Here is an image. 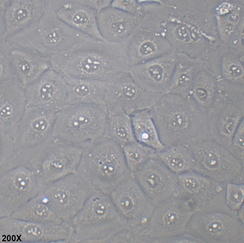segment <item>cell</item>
Returning a JSON list of instances; mask_svg holds the SVG:
<instances>
[{"mask_svg":"<svg viewBox=\"0 0 244 243\" xmlns=\"http://www.w3.org/2000/svg\"><path fill=\"white\" fill-rule=\"evenodd\" d=\"M50 60L52 68L63 76L106 82L130 68L125 43L95 38L85 44L54 55Z\"/></svg>","mask_w":244,"mask_h":243,"instance_id":"1","label":"cell"},{"mask_svg":"<svg viewBox=\"0 0 244 243\" xmlns=\"http://www.w3.org/2000/svg\"><path fill=\"white\" fill-rule=\"evenodd\" d=\"M149 111L166 147L190 145L210 138L205 113L187 97L165 94Z\"/></svg>","mask_w":244,"mask_h":243,"instance_id":"2","label":"cell"},{"mask_svg":"<svg viewBox=\"0 0 244 243\" xmlns=\"http://www.w3.org/2000/svg\"><path fill=\"white\" fill-rule=\"evenodd\" d=\"M72 234L69 243H106L129 227L110 195L95 189L70 221Z\"/></svg>","mask_w":244,"mask_h":243,"instance_id":"3","label":"cell"},{"mask_svg":"<svg viewBox=\"0 0 244 243\" xmlns=\"http://www.w3.org/2000/svg\"><path fill=\"white\" fill-rule=\"evenodd\" d=\"M77 173L109 194L131 174L122 147L105 135L84 149Z\"/></svg>","mask_w":244,"mask_h":243,"instance_id":"4","label":"cell"},{"mask_svg":"<svg viewBox=\"0 0 244 243\" xmlns=\"http://www.w3.org/2000/svg\"><path fill=\"white\" fill-rule=\"evenodd\" d=\"M107 121V111L101 106L67 104L56 113L53 135L86 149L105 135Z\"/></svg>","mask_w":244,"mask_h":243,"instance_id":"5","label":"cell"},{"mask_svg":"<svg viewBox=\"0 0 244 243\" xmlns=\"http://www.w3.org/2000/svg\"><path fill=\"white\" fill-rule=\"evenodd\" d=\"M189 146L194 159L193 171L220 183L243 177L244 165L228 149L210 138Z\"/></svg>","mask_w":244,"mask_h":243,"instance_id":"6","label":"cell"},{"mask_svg":"<svg viewBox=\"0 0 244 243\" xmlns=\"http://www.w3.org/2000/svg\"><path fill=\"white\" fill-rule=\"evenodd\" d=\"M56 113L28 105L14 137L18 153L31 156L55 139L53 129Z\"/></svg>","mask_w":244,"mask_h":243,"instance_id":"7","label":"cell"},{"mask_svg":"<svg viewBox=\"0 0 244 243\" xmlns=\"http://www.w3.org/2000/svg\"><path fill=\"white\" fill-rule=\"evenodd\" d=\"M85 149L55 138L34 157L38 176L49 184L77 173Z\"/></svg>","mask_w":244,"mask_h":243,"instance_id":"8","label":"cell"},{"mask_svg":"<svg viewBox=\"0 0 244 243\" xmlns=\"http://www.w3.org/2000/svg\"><path fill=\"white\" fill-rule=\"evenodd\" d=\"M46 199L63 221L70 222L95 189L88 180L78 174L67 176L48 185Z\"/></svg>","mask_w":244,"mask_h":243,"instance_id":"9","label":"cell"},{"mask_svg":"<svg viewBox=\"0 0 244 243\" xmlns=\"http://www.w3.org/2000/svg\"><path fill=\"white\" fill-rule=\"evenodd\" d=\"M164 94L142 89L128 71L106 82V108L108 111L120 107L131 115L138 111L150 109Z\"/></svg>","mask_w":244,"mask_h":243,"instance_id":"10","label":"cell"},{"mask_svg":"<svg viewBox=\"0 0 244 243\" xmlns=\"http://www.w3.org/2000/svg\"><path fill=\"white\" fill-rule=\"evenodd\" d=\"M205 113L210 138L228 149L234 135L244 119V99H217Z\"/></svg>","mask_w":244,"mask_h":243,"instance_id":"11","label":"cell"},{"mask_svg":"<svg viewBox=\"0 0 244 243\" xmlns=\"http://www.w3.org/2000/svg\"><path fill=\"white\" fill-rule=\"evenodd\" d=\"M24 88L28 105L57 113L67 104V82L52 67Z\"/></svg>","mask_w":244,"mask_h":243,"instance_id":"12","label":"cell"},{"mask_svg":"<svg viewBox=\"0 0 244 243\" xmlns=\"http://www.w3.org/2000/svg\"><path fill=\"white\" fill-rule=\"evenodd\" d=\"M132 174L149 199L175 194L178 191L177 175L156 155Z\"/></svg>","mask_w":244,"mask_h":243,"instance_id":"13","label":"cell"},{"mask_svg":"<svg viewBox=\"0 0 244 243\" xmlns=\"http://www.w3.org/2000/svg\"><path fill=\"white\" fill-rule=\"evenodd\" d=\"M172 55L156 58L130 68L129 72L135 83L148 91L168 93L175 64Z\"/></svg>","mask_w":244,"mask_h":243,"instance_id":"14","label":"cell"},{"mask_svg":"<svg viewBox=\"0 0 244 243\" xmlns=\"http://www.w3.org/2000/svg\"><path fill=\"white\" fill-rule=\"evenodd\" d=\"M27 106L24 87L18 80L0 82V132L14 138Z\"/></svg>","mask_w":244,"mask_h":243,"instance_id":"15","label":"cell"},{"mask_svg":"<svg viewBox=\"0 0 244 243\" xmlns=\"http://www.w3.org/2000/svg\"><path fill=\"white\" fill-rule=\"evenodd\" d=\"M118 212L133 228L139 216L140 203L148 199L131 173L109 194Z\"/></svg>","mask_w":244,"mask_h":243,"instance_id":"16","label":"cell"},{"mask_svg":"<svg viewBox=\"0 0 244 243\" xmlns=\"http://www.w3.org/2000/svg\"><path fill=\"white\" fill-rule=\"evenodd\" d=\"M100 32L106 41L112 43L125 42L136 25L135 15L111 6L97 14Z\"/></svg>","mask_w":244,"mask_h":243,"instance_id":"17","label":"cell"},{"mask_svg":"<svg viewBox=\"0 0 244 243\" xmlns=\"http://www.w3.org/2000/svg\"><path fill=\"white\" fill-rule=\"evenodd\" d=\"M57 15L71 27L93 37L106 41L100 32L96 11L80 3L79 0L66 1L57 12Z\"/></svg>","mask_w":244,"mask_h":243,"instance_id":"18","label":"cell"},{"mask_svg":"<svg viewBox=\"0 0 244 243\" xmlns=\"http://www.w3.org/2000/svg\"><path fill=\"white\" fill-rule=\"evenodd\" d=\"M15 78L24 87L51 67L49 59L43 56L20 50L8 54Z\"/></svg>","mask_w":244,"mask_h":243,"instance_id":"19","label":"cell"},{"mask_svg":"<svg viewBox=\"0 0 244 243\" xmlns=\"http://www.w3.org/2000/svg\"><path fill=\"white\" fill-rule=\"evenodd\" d=\"M63 76L67 85V104H94L106 109V82L97 80L78 79Z\"/></svg>","mask_w":244,"mask_h":243,"instance_id":"20","label":"cell"},{"mask_svg":"<svg viewBox=\"0 0 244 243\" xmlns=\"http://www.w3.org/2000/svg\"><path fill=\"white\" fill-rule=\"evenodd\" d=\"M179 191L184 195L205 199L215 197L220 192V183L194 171L177 175Z\"/></svg>","mask_w":244,"mask_h":243,"instance_id":"21","label":"cell"},{"mask_svg":"<svg viewBox=\"0 0 244 243\" xmlns=\"http://www.w3.org/2000/svg\"><path fill=\"white\" fill-rule=\"evenodd\" d=\"M107 111L108 121L105 135L122 147L137 141L131 116L120 107Z\"/></svg>","mask_w":244,"mask_h":243,"instance_id":"22","label":"cell"},{"mask_svg":"<svg viewBox=\"0 0 244 243\" xmlns=\"http://www.w3.org/2000/svg\"><path fill=\"white\" fill-rule=\"evenodd\" d=\"M130 116L137 141L154 149L158 152L166 147L160 141L149 110L138 111Z\"/></svg>","mask_w":244,"mask_h":243,"instance_id":"23","label":"cell"},{"mask_svg":"<svg viewBox=\"0 0 244 243\" xmlns=\"http://www.w3.org/2000/svg\"><path fill=\"white\" fill-rule=\"evenodd\" d=\"M156 156L177 175L193 170L194 157L188 145L177 144L166 147L157 152Z\"/></svg>","mask_w":244,"mask_h":243,"instance_id":"24","label":"cell"},{"mask_svg":"<svg viewBox=\"0 0 244 243\" xmlns=\"http://www.w3.org/2000/svg\"><path fill=\"white\" fill-rule=\"evenodd\" d=\"M177 61H175L168 93L187 97L202 69L196 63Z\"/></svg>","mask_w":244,"mask_h":243,"instance_id":"25","label":"cell"},{"mask_svg":"<svg viewBox=\"0 0 244 243\" xmlns=\"http://www.w3.org/2000/svg\"><path fill=\"white\" fill-rule=\"evenodd\" d=\"M202 70L197 78L187 97L205 113L214 103L218 88L215 85L212 84L211 79H204Z\"/></svg>","mask_w":244,"mask_h":243,"instance_id":"26","label":"cell"},{"mask_svg":"<svg viewBox=\"0 0 244 243\" xmlns=\"http://www.w3.org/2000/svg\"><path fill=\"white\" fill-rule=\"evenodd\" d=\"M122 147L127 165L132 173L141 168L157 152L154 149L137 141Z\"/></svg>","mask_w":244,"mask_h":243,"instance_id":"27","label":"cell"},{"mask_svg":"<svg viewBox=\"0 0 244 243\" xmlns=\"http://www.w3.org/2000/svg\"><path fill=\"white\" fill-rule=\"evenodd\" d=\"M244 119L241 121L233 137L228 149L244 165Z\"/></svg>","mask_w":244,"mask_h":243,"instance_id":"28","label":"cell"},{"mask_svg":"<svg viewBox=\"0 0 244 243\" xmlns=\"http://www.w3.org/2000/svg\"><path fill=\"white\" fill-rule=\"evenodd\" d=\"M228 203L233 207L239 206L243 202L244 198L243 184L227 183L225 191Z\"/></svg>","mask_w":244,"mask_h":243,"instance_id":"29","label":"cell"},{"mask_svg":"<svg viewBox=\"0 0 244 243\" xmlns=\"http://www.w3.org/2000/svg\"><path fill=\"white\" fill-rule=\"evenodd\" d=\"M111 6L135 15L138 11L136 2L134 0H112Z\"/></svg>","mask_w":244,"mask_h":243,"instance_id":"30","label":"cell"},{"mask_svg":"<svg viewBox=\"0 0 244 243\" xmlns=\"http://www.w3.org/2000/svg\"><path fill=\"white\" fill-rule=\"evenodd\" d=\"M81 3L94 10L97 14L111 6L112 0H79Z\"/></svg>","mask_w":244,"mask_h":243,"instance_id":"31","label":"cell"},{"mask_svg":"<svg viewBox=\"0 0 244 243\" xmlns=\"http://www.w3.org/2000/svg\"><path fill=\"white\" fill-rule=\"evenodd\" d=\"M223 225L220 220H213L208 221L206 224L208 232L213 235H217L222 231Z\"/></svg>","mask_w":244,"mask_h":243,"instance_id":"32","label":"cell"},{"mask_svg":"<svg viewBox=\"0 0 244 243\" xmlns=\"http://www.w3.org/2000/svg\"><path fill=\"white\" fill-rule=\"evenodd\" d=\"M226 71L228 76L234 79L241 78L243 74V70L242 66L236 63L230 65Z\"/></svg>","mask_w":244,"mask_h":243,"instance_id":"33","label":"cell"},{"mask_svg":"<svg viewBox=\"0 0 244 243\" xmlns=\"http://www.w3.org/2000/svg\"><path fill=\"white\" fill-rule=\"evenodd\" d=\"M175 34L177 38L181 41L187 42L190 41V36L188 31L183 25L179 26L176 28Z\"/></svg>","mask_w":244,"mask_h":243,"instance_id":"34","label":"cell"},{"mask_svg":"<svg viewBox=\"0 0 244 243\" xmlns=\"http://www.w3.org/2000/svg\"><path fill=\"white\" fill-rule=\"evenodd\" d=\"M27 14L26 10L23 9H20L16 12L15 17L17 20H22L24 19Z\"/></svg>","mask_w":244,"mask_h":243,"instance_id":"35","label":"cell"},{"mask_svg":"<svg viewBox=\"0 0 244 243\" xmlns=\"http://www.w3.org/2000/svg\"><path fill=\"white\" fill-rule=\"evenodd\" d=\"M28 233L30 234H32L34 235H42V231L36 227H31L30 229L28 230Z\"/></svg>","mask_w":244,"mask_h":243,"instance_id":"36","label":"cell"}]
</instances>
